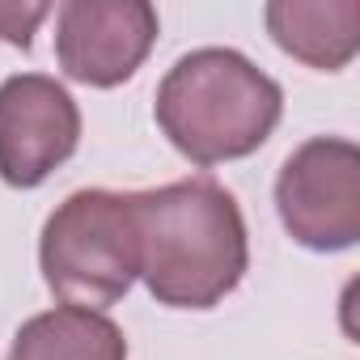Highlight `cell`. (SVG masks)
Returning a JSON list of instances; mask_svg holds the SVG:
<instances>
[{"label":"cell","instance_id":"5","mask_svg":"<svg viewBox=\"0 0 360 360\" xmlns=\"http://www.w3.org/2000/svg\"><path fill=\"white\" fill-rule=\"evenodd\" d=\"M81 110L72 94L43 77L22 72L0 85V178L9 187H39L77 153Z\"/></svg>","mask_w":360,"mask_h":360},{"label":"cell","instance_id":"3","mask_svg":"<svg viewBox=\"0 0 360 360\" xmlns=\"http://www.w3.org/2000/svg\"><path fill=\"white\" fill-rule=\"evenodd\" d=\"M47 288L77 309H106L127 297L140 276V233L131 195L77 191L43 229L39 246Z\"/></svg>","mask_w":360,"mask_h":360},{"label":"cell","instance_id":"1","mask_svg":"<svg viewBox=\"0 0 360 360\" xmlns=\"http://www.w3.org/2000/svg\"><path fill=\"white\" fill-rule=\"evenodd\" d=\"M140 276L169 309H212L246 267L250 242L238 200L212 178H183L157 191H136Z\"/></svg>","mask_w":360,"mask_h":360},{"label":"cell","instance_id":"4","mask_svg":"<svg viewBox=\"0 0 360 360\" xmlns=\"http://www.w3.org/2000/svg\"><path fill=\"white\" fill-rule=\"evenodd\" d=\"M276 208L305 250H347L360 238V148L339 136L305 140L276 178Z\"/></svg>","mask_w":360,"mask_h":360},{"label":"cell","instance_id":"7","mask_svg":"<svg viewBox=\"0 0 360 360\" xmlns=\"http://www.w3.org/2000/svg\"><path fill=\"white\" fill-rule=\"evenodd\" d=\"M267 30L292 60L339 72L360 47V5L356 0H276L267 5Z\"/></svg>","mask_w":360,"mask_h":360},{"label":"cell","instance_id":"2","mask_svg":"<svg viewBox=\"0 0 360 360\" xmlns=\"http://www.w3.org/2000/svg\"><path fill=\"white\" fill-rule=\"evenodd\" d=\"M153 110L187 161L221 165L267 144L284 115V94L246 56L229 47H200L165 72Z\"/></svg>","mask_w":360,"mask_h":360},{"label":"cell","instance_id":"8","mask_svg":"<svg viewBox=\"0 0 360 360\" xmlns=\"http://www.w3.org/2000/svg\"><path fill=\"white\" fill-rule=\"evenodd\" d=\"M5 360H127V339L98 309L56 305L18 330Z\"/></svg>","mask_w":360,"mask_h":360},{"label":"cell","instance_id":"6","mask_svg":"<svg viewBox=\"0 0 360 360\" xmlns=\"http://www.w3.org/2000/svg\"><path fill=\"white\" fill-rule=\"evenodd\" d=\"M157 43V9L144 0H68L56 13V60L64 77L110 89L136 77Z\"/></svg>","mask_w":360,"mask_h":360},{"label":"cell","instance_id":"9","mask_svg":"<svg viewBox=\"0 0 360 360\" xmlns=\"http://www.w3.org/2000/svg\"><path fill=\"white\" fill-rule=\"evenodd\" d=\"M51 13V5H0V39L30 51L39 22Z\"/></svg>","mask_w":360,"mask_h":360}]
</instances>
